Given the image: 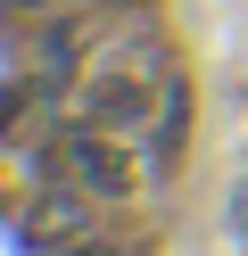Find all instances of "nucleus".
<instances>
[{
	"label": "nucleus",
	"mask_w": 248,
	"mask_h": 256,
	"mask_svg": "<svg viewBox=\"0 0 248 256\" xmlns=\"http://www.w3.org/2000/svg\"><path fill=\"white\" fill-rule=\"evenodd\" d=\"M83 223H91V206H83V190H75V182H66V190H50V198H42V232L75 240Z\"/></svg>",
	"instance_id": "3"
},
{
	"label": "nucleus",
	"mask_w": 248,
	"mask_h": 256,
	"mask_svg": "<svg viewBox=\"0 0 248 256\" xmlns=\"http://www.w3.org/2000/svg\"><path fill=\"white\" fill-rule=\"evenodd\" d=\"M33 8H42V0H9V17H33Z\"/></svg>",
	"instance_id": "4"
},
{
	"label": "nucleus",
	"mask_w": 248,
	"mask_h": 256,
	"mask_svg": "<svg viewBox=\"0 0 248 256\" xmlns=\"http://www.w3.org/2000/svg\"><path fill=\"white\" fill-rule=\"evenodd\" d=\"M75 256H116V248H75Z\"/></svg>",
	"instance_id": "5"
},
{
	"label": "nucleus",
	"mask_w": 248,
	"mask_h": 256,
	"mask_svg": "<svg viewBox=\"0 0 248 256\" xmlns=\"http://www.w3.org/2000/svg\"><path fill=\"white\" fill-rule=\"evenodd\" d=\"M83 116L108 124V132H141L149 124V83L141 74H99V83L83 91Z\"/></svg>",
	"instance_id": "2"
},
{
	"label": "nucleus",
	"mask_w": 248,
	"mask_h": 256,
	"mask_svg": "<svg viewBox=\"0 0 248 256\" xmlns=\"http://www.w3.org/2000/svg\"><path fill=\"white\" fill-rule=\"evenodd\" d=\"M58 166L75 174L91 198H124V190H132V166L91 132V124H58Z\"/></svg>",
	"instance_id": "1"
}]
</instances>
